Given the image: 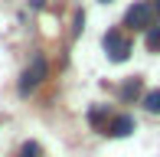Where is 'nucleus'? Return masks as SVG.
<instances>
[{
    "label": "nucleus",
    "mask_w": 160,
    "mask_h": 157,
    "mask_svg": "<svg viewBox=\"0 0 160 157\" xmlns=\"http://www.w3.org/2000/svg\"><path fill=\"white\" fill-rule=\"evenodd\" d=\"M154 13H157V17H160V0H154Z\"/></svg>",
    "instance_id": "10"
},
{
    "label": "nucleus",
    "mask_w": 160,
    "mask_h": 157,
    "mask_svg": "<svg viewBox=\"0 0 160 157\" xmlns=\"http://www.w3.org/2000/svg\"><path fill=\"white\" fill-rule=\"evenodd\" d=\"M105 118H108V111L101 108V105H98V108H92V111H88V121H92L95 128H108V124H105Z\"/></svg>",
    "instance_id": "7"
},
{
    "label": "nucleus",
    "mask_w": 160,
    "mask_h": 157,
    "mask_svg": "<svg viewBox=\"0 0 160 157\" xmlns=\"http://www.w3.org/2000/svg\"><path fill=\"white\" fill-rule=\"evenodd\" d=\"M147 49L150 53H160V26H150L147 30Z\"/></svg>",
    "instance_id": "8"
},
{
    "label": "nucleus",
    "mask_w": 160,
    "mask_h": 157,
    "mask_svg": "<svg viewBox=\"0 0 160 157\" xmlns=\"http://www.w3.org/2000/svg\"><path fill=\"white\" fill-rule=\"evenodd\" d=\"M42 78H46V59H42V56H36L33 66L20 75V95H30V92L42 82Z\"/></svg>",
    "instance_id": "3"
},
{
    "label": "nucleus",
    "mask_w": 160,
    "mask_h": 157,
    "mask_svg": "<svg viewBox=\"0 0 160 157\" xmlns=\"http://www.w3.org/2000/svg\"><path fill=\"white\" fill-rule=\"evenodd\" d=\"M131 131H134V118H131V115H118V118H111V124L105 128V134H111V138H128Z\"/></svg>",
    "instance_id": "4"
},
{
    "label": "nucleus",
    "mask_w": 160,
    "mask_h": 157,
    "mask_svg": "<svg viewBox=\"0 0 160 157\" xmlns=\"http://www.w3.org/2000/svg\"><path fill=\"white\" fill-rule=\"evenodd\" d=\"M144 108H147V111H154V115L160 111V89H157V92H147V95H144Z\"/></svg>",
    "instance_id": "6"
},
{
    "label": "nucleus",
    "mask_w": 160,
    "mask_h": 157,
    "mask_svg": "<svg viewBox=\"0 0 160 157\" xmlns=\"http://www.w3.org/2000/svg\"><path fill=\"white\" fill-rule=\"evenodd\" d=\"M154 3H134L128 10V17H124V26H131V30H150L154 26Z\"/></svg>",
    "instance_id": "1"
},
{
    "label": "nucleus",
    "mask_w": 160,
    "mask_h": 157,
    "mask_svg": "<svg viewBox=\"0 0 160 157\" xmlns=\"http://www.w3.org/2000/svg\"><path fill=\"white\" fill-rule=\"evenodd\" d=\"M101 3H111V0H101Z\"/></svg>",
    "instance_id": "11"
},
{
    "label": "nucleus",
    "mask_w": 160,
    "mask_h": 157,
    "mask_svg": "<svg viewBox=\"0 0 160 157\" xmlns=\"http://www.w3.org/2000/svg\"><path fill=\"white\" fill-rule=\"evenodd\" d=\"M105 53H108V59H111V62H124V59H128L131 43L121 36V30H108V33H105Z\"/></svg>",
    "instance_id": "2"
},
{
    "label": "nucleus",
    "mask_w": 160,
    "mask_h": 157,
    "mask_svg": "<svg viewBox=\"0 0 160 157\" xmlns=\"http://www.w3.org/2000/svg\"><path fill=\"white\" fill-rule=\"evenodd\" d=\"M42 154V147L36 144V141H26L23 147H20V157H39Z\"/></svg>",
    "instance_id": "9"
},
{
    "label": "nucleus",
    "mask_w": 160,
    "mask_h": 157,
    "mask_svg": "<svg viewBox=\"0 0 160 157\" xmlns=\"http://www.w3.org/2000/svg\"><path fill=\"white\" fill-rule=\"evenodd\" d=\"M141 95V78L137 75H131L124 85H121V102H131V98H137Z\"/></svg>",
    "instance_id": "5"
}]
</instances>
